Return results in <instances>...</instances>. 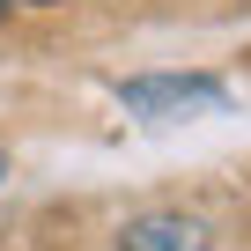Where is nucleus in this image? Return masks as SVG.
<instances>
[{
	"label": "nucleus",
	"instance_id": "1",
	"mask_svg": "<svg viewBox=\"0 0 251 251\" xmlns=\"http://www.w3.org/2000/svg\"><path fill=\"white\" fill-rule=\"evenodd\" d=\"M133 118H185V111H229V81L222 74H133L111 89Z\"/></svg>",
	"mask_w": 251,
	"mask_h": 251
},
{
	"label": "nucleus",
	"instance_id": "2",
	"mask_svg": "<svg viewBox=\"0 0 251 251\" xmlns=\"http://www.w3.org/2000/svg\"><path fill=\"white\" fill-rule=\"evenodd\" d=\"M118 251H214V236H207L200 214L155 207V214H133V222L118 229Z\"/></svg>",
	"mask_w": 251,
	"mask_h": 251
},
{
	"label": "nucleus",
	"instance_id": "3",
	"mask_svg": "<svg viewBox=\"0 0 251 251\" xmlns=\"http://www.w3.org/2000/svg\"><path fill=\"white\" fill-rule=\"evenodd\" d=\"M8 8H45V0H0V15H8Z\"/></svg>",
	"mask_w": 251,
	"mask_h": 251
},
{
	"label": "nucleus",
	"instance_id": "4",
	"mask_svg": "<svg viewBox=\"0 0 251 251\" xmlns=\"http://www.w3.org/2000/svg\"><path fill=\"white\" fill-rule=\"evenodd\" d=\"M0 185H8V148H0Z\"/></svg>",
	"mask_w": 251,
	"mask_h": 251
}]
</instances>
